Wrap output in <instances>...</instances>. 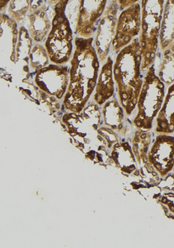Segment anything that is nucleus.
<instances>
[{
    "instance_id": "1",
    "label": "nucleus",
    "mask_w": 174,
    "mask_h": 248,
    "mask_svg": "<svg viewBox=\"0 0 174 248\" xmlns=\"http://www.w3.org/2000/svg\"><path fill=\"white\" fill-rule=\"evenodd\" d=\"M94 37L75 38L70 61L69 84L63 105L69 112L80 113L95 92L99 75L100 61L93 46Z\"/></svg>"
},
{
    "instance_id": "2",
    "label": "nucleus",
    "mask_w": 174,
    "mask_h": 248,
    "mask_svg": "<svg viewBox=\"0 0 174 248\" xmlns=\"http://www.w3.org/2000/svg\"><path fill=\"white\" fill-rule=\"evenodd\" d=\"M142 63V56L137 37L117 54L113 62V78L118 100L127 116L132 115L136 109L144 83Z\"/></svg>"
},
{
    "instance_id": "3",
    "label": "nucleus",
    "mask_w": 174,
    "mask_h": 248,
    "mask_svg": "<svg viewBox=\"0 0 174 248\" xmlns=\"http://www.w3.org/2000/svg\"><path fill=\"white\" fill-rule=\"evenodd\" d=\"M142 8V26L139 34L141 52L142 56V72L147 73L157 60L159 48V34L165 1L143 0Z\"/></svg>"
},
{
    "instance_id": "4",
    "label": "nucleus",
    "mask_w": 174,
    "mask_h": 248,
    "mask_svg": "<svg viewBox=\"0 0 174 248\" xmlns=\"http://www.w3.org/2000/svg\"><path fill=\"white\" fill-rule=\"evenodd\" d=\"M69 1L58 0L54 5L52 26L45 40V48L50 62L66 65L73 56V31L66 15Z\"/></svg>"
},
{
    "instance_id": "5",
    "label": "nucleus",
    "mask_w": 174,
    "mask_h": 248,
    "mask_svg": "<svg viewBox=\"0 0 174 248\" xmlns=\"http://www.w3.org/2000/svg\"><path fill=\"white\" fill-rule=\"evenodd\" d=\"M165 86L156 75L154 65L144 75V83L138 100L137 113L133 118V126L137 129L152 130L165 100Z\"/></svg>"
},
{
    "instance_id": "6",
    "label": "nucleus",
    "mask_w": 174,
    "mask_h": 248,
    "mask_svg": "<svg viewBox=\"0 0 174 248\" xmlns=\"http://www.w3.org/2000/svg\"><path fill=\"white\" fill-rule=\"evenodd\" d=\"M75 3L76 5H74V9L76 11V15L74 22L70 24L72 27L75 23V27L72 29L73 33L80 38H92L97 31L108 1L80 0L75 1Z\"/></svg>"
},
{
    "instance_id": "7",
    "label": "nucleus",
    "mask_w": 174,
    "mask_h": 248,
    "mask_svg": "<svg viewBox=\"0 0 174 248\" xmlns=\"http://www.w3.org/2000/svg\"><path fill=\"white\" fill-rule=\"evenodd\" d=\"M104 15L100 20L93 46L99 59L100 63H104L109 57L112 42L116 32L118 13L119 11L118 1H108Z\"/></svg>"
},
{
    "instance_id": "8",
    "label": "nucleus",
    "mask_w": 174,
    "mask_h": 248,
    "mask_svg": "<svg viewBox=\"0 0 174 248\" xmlns=\"http://www.w3.org/2000/svg\"><path fill=\"white\" fill-rule=\"evenodd\" d=\"M142 26V8L140 1L121 11L117 21L116 32L112 50L118 54L140 34Z\"/></svg>"
},
{
    "instance_id": "9",
    "label": "nucleus",
    "mask_w": 174,
    "mask_h": 248,
    "mask_svg": "<svg viewBox=\"0 0 174 248\" xmlns=\"http://www.w3.org/2000/svg\"><path fill=\"white\" fill-rule=\"evenodd\" d=\"M154 132L152 130L137 129L132 139V149L138 163V170L133 177L139 178L144 182L158 185L161 177L156 171L148 160V152L153 143Z\"/></svg>"
},
{
    "instance_id": "10",
    "label": "nucleus",
    "mask_w": 174,
    "mask_h": 248,
    "mask_svg": "<svg viewBox=\"0 0 174 248\" xmlns=\"http://www.w3.org/2000/svg\"><path fill=\"white\" fill-rule=\"evenodd\" d=\"M70 69L66 65L50 63L34 75V84L48 95L63 100L69 84Z\"/></svg>"
},
{
    "instance_id": "11",
    "label": "nucleus",
    "mask_w": 174,
    "mask_h": 248,
    "mask_svg": "<svg viewBox=\"0 0 174 248\" xmlns=\"http://www.w3.org/2000/svg\"><path fill=\"white\" fill-rule=\"evenodd\" d=\"M0 34H1V71L2 77L12 78L15 74L16 62V48L19 37L17 22L5 13L0 15Z\"/></svg>"
},
{
    "instance_id": "12",
    "label": "nucleus",
    "mask_w": 174,
    "mask_h": 248,
    "mask_svg": "<svg viewBox=\"0 0 174 248\" xmlns=\"http://www.w3.org/2000/svg\"><path fill=\"white\" fill-rule=\"evenodd\" d=\"M148 160L161 178L174 169V136L158 134L150 146Z\"/></svg>"
},
{
    "instance_id": "13",
    "label": "nucleus",
    "mask_w": 174,
    "mask_h": 248,
    "mask_svg": "<svg viewBox=\"0 0 174 248\" xmlns=\"http://www.w3.org/2000/svg\"><path fill=\"white\" fill-rule=\"evenodd\" d=\"M47 3V1H45L41 6L29 12L26 17V28L33 41L39 44L47 40L52 26L54 5L51 8Z\"/></svg>"
},
{
    "instance_id": "14",
    "label": "nucleus",
    "mask_w": 174,
    "mask_h": 248,
    "mask_svg": "<svg viewBox=\"0 0 174 248\" xmlns=\"http://www.w3.org/2000/svg\"><path fill=\"white\" fill-rule=\"evenodd\" d=\"M34 43L25 26L19 28V37L16 48L15 76L21 82L27 81L32 76L30 55Z\"/></svg>"
},
{
    "instance_id": "15",
    "label": "nucleus",
    "mask_w": 174,
    "mask_h": 248,
    "mask_svg": "<svg viewBox=\"0 0 174 248\" xmlns=\"http://www.w3.org/2000/svg\"><path fill=\"white\" fill-rule=\"evenodd\" d=\"M113 62L112 58L108 57L102 64L95 89L93 100L101 107L115 95V80L113 78Z\"/></svg>"
},
{
    "instance_id": "16",
    "label": "nucleus",
    "mask_w": 174,
    "mask_h": 248,
    "mask_svg": "<svg viewBox=\"0 0 174 248\" xmlns=\"http://www.w3.org/2000/svg\"><path fill=\"white\" fill-rule=\"evenodd\" d=\"M101 114L104 126L123 136L129 132L130 124L127 123L125 109L116 97L108 100L103 105Z\"/></svg>"
},
{
    "instance_id": "17",
    "label": "nucleus",
    "mask_w": 174,
    "mask_h": 248,
    "mask_svg": "<svg viewBox=\"0 0 174 248\" xmlns=\"http://www.w3.org/2000/svg\"><path fill=\"white\" fill-rule=\"evenodd\" d=\"M114 166L125 175H133L138 170V163L133 153L132 146L127 140L114 145L111 151Z\"/></svg>"
},
{
    "instance_id": "18",
    "label": "nucleus",
    "mask_w": 174,
    "mask_h": 248,
    "mask_svg": "<svg viewBox=\"0 0 174 248\" xmlns=\"http://www.w3.org/2000/svg\"><path fill=\"white\" fill-rule=\"evenodd\" d=\"M154 130L157 134L174 133V83L168 87L162 107L156 118Z\"/></svg>"
},
{
    "instance_id": "19",
    "label": "nucleus",
    "mask_w": 174,
    "mask_h": 248,
    "mask_svg": "<svg viewBox=\"0 0 174 248\" xmlns=\"http://www.w3.org/2000/svg\"><path fill=\"white\" fill-rule=\"evenodd\" d=\"M174 42V0L165 1L159 34L160 51H165Z\"/></svg>"
},
{
    "instance_id": "20",
    "label": "nucleus",
    "mask_w": 174,
    "mask_h": 248,
    "mask_svg": "<svg viewBox=\"0 0 174 248\" xmlns=\"http://www.w3.org/2000/svg\"><path fill=\"white\" fill-rule=\"evenodd\" d=\"M160 55L156 75L165 87H170L174 83V42L166 50L161 51Z\"/></svg>"
},
{
    "instance_id": "21",
    "label": "nucleus",
    "mask_w": 174,
    "mask_h": 248,
    "mask_svg": "<svg viewBox=\"0 0 174 248\" xmlns=\"http://www.w3.org/2000/svg\"><path fill=\"white\" fill-rule=\"evenodd\" d=\"M50 60L45 46L34 43L30 55V70L32 75L49 65Z\"/></svg>"
},
{
    "instance_id": "22",
    "label": "nucleus",
    "mask_w": 174,
    "mask_h": 248,
    "mask_svg": "<svg viewBox=\"0 0 174 248\" xmlns=\"http://www.w3.org/2000/svg\"><path fill=\"white\" fill-rule=\"evenodd\" d=\"M30 0H11L7 11L8 15L15 22H23L29 15Z\"/></svg>"
},
{
    "instance_id": "23",
    "label": "nucleus",
    "mask_w": 174,
    "mask_h": 248,
    "mask_svg": "<svg viewBox=\"0 0 174 248\" xmlns=\"http://www.w3.org/2000/svg\"><path fill=\"white\" fill-rule=\"evenodd\" d=\"M21 85L19 86V90L23 94L26 95L28 98L30 99L33 102L37 104H40L39 102V89L36 85L30 83V82H21Z\"/></svg>"
},
{
    "instance_id": "24",
    "label": "nucleus",
    "mask_w": 174,
    "mask_h": 248,
    "mask_svg": "<svg viewBox=\"0 0 174 248\" xmlns=\"http://www.w3.org/2000/svg\"><path fill=\"white\" fill-rule=\"evenodd\" d=\"M158 202L160 204L165 206L167 210L174 215V186L169 192L161 194Z\"/></svg>"
},
{
    "instance_id": "25",
    "label": "nucleus",
    "mask_w": 174,
    "mask_h": 248,
    "mask_svg": "<svg viewBox=\"0 0 174 248\" xmlns=\"http://www.w3.org/2000/svg\"><path fill=\"white\" fill-rule=\"evenodd\" d=\"M158 186L164 193L171 191L174 186V172H171L164 178H161Z\"/></svg>"
},
{
    "instance_id": "26",
    "label": "nucleus",
    "mask_w": 174,
    "mask_h": 248,
    "mask_svg": "<svg viewBox=\"0 0 174 248\" xmlns=\"http://www.w3.org/2000/svg\"><path fill=\"white\" fill-rule=\"evenodd\" d=\"M138 1H136V0H118V6H119V11H124V10L134 5Z\"/></svg>"
},
{
    "instance_id": "27",
    "label": "nucleus",
    "mask_w": 174,
    "mask_h": 248,
    "mask_svg": "<svg viewBox=\"0 0 174 248\" xmlns=\"http://www.w3.org/2000/svg\"><path fill=\"white\" fill-rule=\"evenodd\" d=\"M10 1H3L1 0L0 3H1V14L3 13L5 11V8H8V5H9Z\"/></svg>"
},
{
    "instance_id": "28",
    "label": "nucleus",
    "mask_w": 174,
    "mask_h": 248,
    "mask_svg": "<svg viewBox=\"0 0 174 248\" xmlns=\"http://www.w3.org/2000/svg\"><path fill=\"white\" fill-rule=\"evenodd\" d=\"M173 171H174V170H173Z\"/></svg>"
}]
</instances>
